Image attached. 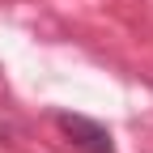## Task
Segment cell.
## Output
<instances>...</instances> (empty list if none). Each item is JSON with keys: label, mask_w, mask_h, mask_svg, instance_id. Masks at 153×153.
I'll return each instance as SVG.
<instances>
[{"label": "cell", "mask_w": 153, "mask_h": 153, "mask_svg": "<svg viewBox=\"0 0 153 153\" xmlns=\"http://www.w3.org/2000/svg\"><path fill=\"white\" fill-rule=\"evenodd\" d=\"M55 128L68 136L72 149H81V153H115V140H111V132L102 123H94L85 119V115H68V111H55Z\"/></svg>", "instance_id": "6da1fadb"}]
</instances>
